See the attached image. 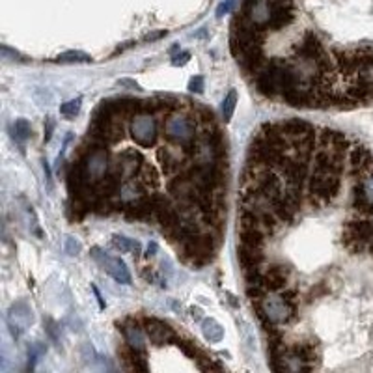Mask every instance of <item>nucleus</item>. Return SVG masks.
<instances>
[{"instance_id": "obj_1", "label": "nucleus", "mask_w": 373, "mask_h": 373, "mask_svg": "<svg viewBox=\"0 0 373 373\" xmlns=\"http://www.w3.org/2000/svg\"><path fill=\"white\" fill-rule=\"evenodd\" d=\"M196 119L194 116L189 112H173L168 114V118L164 119L162 123V135L170 144L181 147H190L198 140V135H196Z\"/></svg>"}, {"instance_id": "obj_2", "label": "nucleus", "mask_w": 373, "mask_h": 373, "mask_svg": "<svg viewBox=\"0 0 373 373\" xmlns=\"http://www.w3.org/2000/svg\"><path fill=\"white\" fill-rule=\"evenodd\" d=\"M220 244V239L215 237L211 232L204 230L202 233H198L196 237L189 239L187 243H183L179 248H181V254H183V260L192 263V265H206L215 258V252Z\"/></svg>"}, {"instance_id": "obj_3", "label": "nucleus", "mask_w": 373, "mask_h": 373, "mask_svg": "<svg viewBox=\"0 0 373 373\" xmlns=\"http://www.w3.org/2000/svg\"><path fill=\"white\" fill-rule=\"evenodd\" d=\"M310 198L315 204H329L336 198L340 190V173L327 172V170H314L310 178Z\"/></svg>"}, {"instance_id": "obj_4", "label": "nucleus", "mask_w": 373, "mask_h": 373, "mask_svg": "<svg viewBox=\"0 0 373 373\" xmlns=\"http://www.w3.org/2000/svg\"><path fill=\"white\" fill-rule=\"evenodd\" d=\"M343 244L347 250L360 254L369 241L373 239V222L371 220H349L343 228Z\"/></svg>"}, {"instance_id": "obj_5", "label": "nucleus", "mask_w": 373, "mask_h": 373, "mask_svg": "<svg viewBox=\"0 0 373 373\" xmlns=\"http://www.w3.org/2000/svg\"><path fill=\"white\" fill-rule=\"evenodd\" d=\"M133 140L140 147H152L157 142L159 136V121L152 114H138L131 119L129 125Z\"/></svg>"}, {"instance_id": "obj_6", "label": "nucleus", "mask_w": 373, "mask_h": 373, "mask_svg": "<svg viewBox=\"0 0 373 373\" xmlns=\"http://www.w3.org/2000/svg\"><path fill=\"white\" fill-rule=\"evenodd\" d=\"M142 327L146 332L147 340L152 341L153 345H168V343H176L179 336L176 334V330L164 321L157 319V317H144L142 319Z\"/></svg>"}, {"instance_id": "obj_7", "label": "nucleus", "mask_w": 373, "mask_h": 373, "mask_svg": "<svg viewBox=\"0 0 373 373\" xmlns=\"http://www.w3.org/2000/svg\"><path fill=\"white\" fill-rule=\"evenodd\" d=\"M92 258L97 261L99 265L103 267V269L107 270L108 275L112 276L116 282H119V284H125V286H129V284H131L129 269H127V265L123 263V260L108 256L107 252H103V250L99 248V246H93V248H92Z\"/></svg>"}, {"instance_id": "obj_8", "label": "nucleus", "mask_w": 373, "mask_h": 373, "mask_svg": "<svg viewBox=\"0 0 373 373\" xmlns=\"http://www.w3.org/2000/svg\"><path fill=\"white\" fill-rule=\"evenodd\" d=\"M237 256H239V263L243 267L244 278L260 272L261 263L265 260L263 248H260V246H250V244H243V243H239Z\"/></svg>"}, {"instance_id": "obj_9", "label": "nucleus", "mask_w": 373, "mask_h": 373, "mask_svg": "<svg viewBox=\"0 0 373 373\" xmlns=\"http://www.w3.org/2000/svg\"><path fill=\"white\" fill-rule=\"evenodd\" d=\"M157 159L162 164L164 173H170V176H172V173H179L181 170H185V168L192 162L187 155H185L181 147H179V152H178V150H173V147H170V146L161 147L157 153Z\"/></svg>"}, {"instance_id": "obj_10", "label": "nucleus", "mask_w": 373, "mask_h": 373, "mask_svg": "<svg viewBox=\"0 0 373 373\" xmlns=\"http://www.w3.org/2000/svg\"><path fill=\"white\" fill-rule=\"evenodd\" d=\"M353 207L362 215L373 213V173L364 176L362 181L357 183L353 192Z\"/></svg>"}, {"instance_id": "obj_11", "label": "nucleus", "mask_w": 373, "mask_h": 373, "mask_svg": "<svg viewBox=\"0 0 373 373\" xmlns=\"http://www.w3.org/2000/svg\"><path fill=\"white\" fill-rule=\"evenodd\" d=\"M119 330H121V334L125 338V343L133 349L140 353H146V332H144V327L138 325V321L129 317V319H125L123 323L118 325Z\"/></svg>"}, {"instance_id": "obj_12", "label": "nucleus", "mask_w": 373, "mask_h": 373, "mask_svg": "<svg viewBox=\"0 0 373 373\" xmlns=\"http://www.w3.org/2000/svg\"><path fill=\"white\" fill-rule=\"evenodd\" d=\"M32 310L28 308L24 303H17L11 306L10 315H8V325L13 338H19L22 334V330L27 329L28 325H32Z\"/></svg>"}, {"instance_id": "obj_13", "label": "nucleus", "mask_w": 373, "mask_h": 373, "mask_svg": "<svg viewBox=\"0 0 373 373\" xmlns=\"http://www.w3.org/2000/svg\"><path fill=\"white\" fill-rule=\"evenodd\" d=\"M289 280V267L282 265V263H272L269 269L263 272V284L270 293L284 289Z\"/></svg>"}, {"instance_id": "obj_14", "label": "nucleus", "mask_w": 373, "mask_h": 373, "mask_svg": "<svg viewBox=\"0 0 373 373\" xmlns=\"http://www.w3.org/2000/svg\"><path fill=\"white\" fill-rule=\"evenodd\" d=\"M116 162L123 170L125 179H129V178H135L136 173H138V170L146 162V159H144V155L140 152H136V150H125V152H121L118 155V161Z\"/></svg>"}, {"instance_id": "obj_15", "label": "nucleus", "mask_w": 373, "mask_h": 373, "mask_svg": "<svg viewBox=\"0 0 373 373\" xmlns=\"http://www.w3.org/2000/svg\"><path fill=\"white\" fill-rule=\"evenodd\" d=\"M118 353H119V358H121L125 369H133V371H147V369H150L146 353L136 351V349L129 347L127 343H125Z\"/></svg>"}, {"instance_id": "obj_16", "label": "nucleus", "mask_w": 373, "mask_h": 373, "mask_svg": "<svg viewBox=\"0 0 373 373\" xmlns=\"http://www.w3.org/2000/svg\"><path fill=\"white\" fill-rule=\"evenodd\" d=\"M349 159H351L353 176H366L369 164L373 162L371 153H369L366 147H353Z\"/></svg>"}, {"instance_id": "obj_17", "label": "nucleus", "mask_w": 373, "mask_h": 373, "mask_svg": "<svg viewBox=\"0 0 373 373\" xmlns=\"http://www.w3.org/2000/svg\"><path fill=\"white\" fill-rule=\"evenodd\" d=\"M280 127H282V131H284V136H286L289 142L299 138V136L315 133L314 125H310L308 121H303V119H287V121H282Z\"/></svg>"}, {"instance_id": "obj_18", "label": "nucleus", "mask_w": 373, "mask_h": 373, "mask_svg": "<svg viewBox=\"0 0 373 373\" xmlns=\"http://www.w3.org/2000/svg\"><path fill=\"white\" fill-rule=\"evenodd\" d=\"M289 351L295 355V357L301 360L303 364H306V366H312L314 368V360H317V347L312 343V341H299V343H295V345L289 349Z\"/></svg>"}, {"instance_id": "obj_19", "label": "nucleus", "mask_w": 373, "mask_h": 373, "mask_svg": "<svg viewBox=\"0 0 373 373\" xmlns=\"http://www.w3.org/2000/svg\"><path fill=\"white\" fill-rule=\"evenodd\" d=\"M265 239H267V235L263 232H260V230H252V228H239V243L263 248Z\"/></svg>"}, {"instance_id": "obj_20", "label": "nucleus", "mask_w": 373, "mask_h": 373, "mask_svg": "<svg viewBox=\"0 0 373 373\" xmlns=\"http://www.w3.org/2000/svg\"><path fill=\"white\" fill-rule=\"evenodd\" d=\"M112 244H114V248L119 250V252H131L133 256H138L142 250V244L138 243V241L125 237V235H118V233L112 235Z\"/></svg>"}, {"instance_id": "obj_21", "label": "nucleus", "mask_w": 373, "mask_h": 373, "mask_svg": "<svg viewBox=\"0 0 373 373\" xmlns=\"http://www.w3.org/2000/svg\"><path fill=\"white\" fill-rule=\"evenodd\" d=\"M135 178H138L142 181V183L146 185L147 189L152 190L153 192V189L159 185V173H157V170L152 166V164H147V162H144L142 164V168L138 170V173H136Z\"/></svg>"}, {"instance_id": "obj_22", "label": "nucleus", "mask_w": 373, "mask_h": 373, "mask_svg": "<svg viewBox=\"0 0 373 373\" xmlns=\"http://www.w3.org/2000/svg\"><path fill=\"white\" fill-rule=\"evenodd\" d=\"M54 62H58V64H88V62H92V56L81 53V51H67V53L56 56Z\"/></svg>"}, {"instance_id": "obj_23", "label": "nucleus", "mask_w": 373, "mask_h": 373, "mask_svg": "<svg viewBox=\"0 0 373 373\" xmlns=\"http://www.w3.org/2000/svg\"><path fill=\"white\" fill-rule=\"evenodd\" d=\"M202 330H204V336H206L209 341H220L222 336H224V330H222V327L218 323H216L215 319H206L204 323H202Z\"/></svg>"}, {"instance_id": "obj_24", "label": "nucleus", "mask_w": 373, "mask_h": 373, "mask_svg": "<svg viewBox=\"0 0 373 373\" xmlns=\"http://www.w3.org/2000/svg\"><path fill=\"white\" fill-rule=\"evenodd\" d=\"M235 105H237V92H235V90H230L228 95L224 97V101H222V118H224V121H230V119H232Z\"/></svg>"}, {"instance_id": "obj_25", "label": "nucleus", "mask_w": 373, "mask_h": 373, "mask_svg": "<svg viewBox=\"0 0 373 373\" xmlns=\"http://www.w3.org/2000/svg\"><path fill=\"white\" fill-rule=\"evenodd\" d=\"M176 345H178L179 349H181V351L187 355V357L192 358V360H196V358L200 357V353H202V349L196 345V341H192V340H183V338H178Z\"/></svg>"}, {"instance_id": "obj_26", "label": "nucleus", "mask_w": 373, "mask_h": 373, "mask_svg": "<svg viewBox=\"0 0 373 373\" xmlns=\"http://www.w3.org/2000/svg\"><path fill=\"white\" fill-rule=\"evenodd\" d=\"M32 135V127L28 123V119L19 118L15 121V140L17 142H24L27 138H30Z\"/></svg>"}, {"instance_id": "obj_27", "label": "nucleus", "mask_w": 373, "mask_h": 373, "mask_svg": "<svg viewBox=\"0 0 373 373\" xmlns=\"http://www.w3.org/2000/svg\"><path fill=\"white\" fill-rule=\"evenodd\" d=\"M81 107H82V99L77 97V99H71V101L62 105V107H60V112L64 114V116H67V118H75L77 114L81 112Z\"/></svg>"}, {"instance_id": "obj_28", "label": "nucleus", "mask_w": 373, "mask_h": 373, "mask_svg": "<svg viewBox=\"0 0 373 373\" xmlns=\"http://www.w3.org/2000/svg\"><path fill=\"white\" fill-rule=\"evenodd\" d=\"M189 92H192V93H202V92H204V77L196 75V77H192V79H190Z\"/></svg>"}, {"instance_id": "obj_29", "label": "nucleus", "mask_w": 373, "mask_h": 373, "mask_svg": "<svg viewBox=\"0 0 373 373\" xmlns=\"http://www.w3.org/2000/svg\"><path fill=\"white\" fill-rule=\"evenodd\" d=\"M65 252H67L69 256H77L79 252H81V243L75 241L73 237H67L65 239Z\"/></svg>"}, {"instance_id": "obj_30", "label": "nucleus", "mask_w": 373, "mask_h": 373, "mask_svg": "<svg viewBox=\"0 0 373 373\" xmlns=\"http://www.w3.org/2000/svg\"><path fill=\"white\" fill-rule=\"evenodd\" d=\"M53 131H54V119L47 118V119H45V135H43L45 142H49L51 138H53Z\"/></svg>"}, {"instance_id": "obj_31", "label": "nucleus", "mask_w": 373, "mask_h": 373, "mask_svg": "<svg viewBox=\"0 0 373 373\" xmlns=\"http://www.w3.org/2000/svg\"><path fill=\"white\" fill-rule=\"evenodd\" d=\"M189 60H190V53H179L178 56H173L172 58V65H176V67H178V65H185Z\"/></svg>"}, {"instance_id": "obj_32", "label": "nucleus", "mask_w": 373, "mask_h": 373, "mask_svg": "<svg viewBox=\"0 0 373 373\" xmlns=\"http://www.w3.org/2000/svg\"><path fill=\"white\" fill-rule=\"evenodd\" d=\"M45 323H47V334H49L54 341H58V338H56V323H54L53 319H47Z\"/></svg>"}, {"instance_id": "obj_33", "label": "nucleus", "mask_w": 373, "mask_h": 373, "mask_svg": "<svg viewBox=\"0 0 373 373\" xmlns=\"http://www.w3.org/2000/svg\"><path fill=\"white\" fill-rule=\"evenodd\" d=\"M164 36H166V30H161V32H155V34H147L146 38H144V41H155V39L164 38Z\"/></svg>"}, {"instance_id": "obj_34", "label": "nucleus", "mask_w": 373, "mask_h": 373, "mask_svg": "<svg viewBox=\"0 0 373 373\" xmlns=\"http://www.w3.org/2000/svg\"><path fill=\"white\" fill-rule=\"evenodd\" d=\"M232 2L233 0H226V4H220V8H218V11H216V15L222 17L224 13H228V10L232 8Z\"/></svg>"}, {"instance_id": "obj_35", "label": "nucleus", "mask_w": 373, "mask_h": 373, "mask_svg": "<svg viewBox=\"0 0 373 373\" xmlns=\"http://www.w3.org/2000/svg\"><path fill=\"white\" fill-rule=\"evenodd\" d=\"M92 289H93V293H95V297H97V303H99V308L103 310L105 308V301H103V297H101V293H99V289L95 286H92Z\"/></svg>"}, {"instance_id": "obj_36", "label": "nucleus", "mask_w": 373, "mask_h": 373, "mask_svg": "<svg viewBox=\"0 0 373 373\" xmlns=\"http://www.w3.org/2000/svg\"><path fill=\"white\" fill-rule=\"evenodd\" d=\"M155 252H157V244L155 243H152L150 246H147V252H146V256L150 258V256H155Z\"/></svg>"}, {"instance_id": "obj_37", "label": "nucleus", "mask_w": 373, "mask_h": 373, "mask_svg": "<svg viewBox=\"0 0 373 373\" xmlns=\"http://www.w3.org/2000/svg\"><path fill=\"white\" fill-rule=\"evenodd\" d=\"M202 312H200V308H190V315H192V319H200L202 317Z\"/></svg>"}, {"instance_id": "obj_38", "label": "nucleus", "mask_w": 373, "mask_h": 373, "mask_svg": "<svg viewBox=\"0 0 373 373\" xmlns=\"http://www.w3.org/2000/svg\"><path fill=\"white\" fill-rule=\"evenodd\" d=\"M178 49H179V47H178V45H173V47H172V49H170V53H178Z\"/></svg>"}]
</instances>
